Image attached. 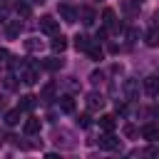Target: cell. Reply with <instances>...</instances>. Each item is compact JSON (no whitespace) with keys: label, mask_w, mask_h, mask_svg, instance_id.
<instances>
[{"label":"cell","mask_w":159,"mask_h":159,"mask_svg":"<svg viewBox=\"0 0 159 159\" xmlns=\"http://www.w3.org/2000/svg\"><path fill=\"white\" fill-rule=\"evenodd\" d=\"M20 30H22V22H20V20H12V22L5 27V35H7L10 40H15V37L20 35Z\"/></svg>","instance_id":"cell-14"},{"label":"cell","mask_w":159,"mask_h":159,"mask_svg":"<svg viewBox=\"0 0 159 159\" xmlns=\"http://www.w3.org/2000/svg\"><path fill=\"white\" fill-rule=\"evenodd\" d=\"M77 127H82V129H87V127H92V117L84 112V114H80L77 117Z\"/></svg>","instance_id":"cell-24"},{"label":"cell","mask_w":159,"mask_h":159,"mask_svg":"<svg viewBox=\"0 0 159 159\" xmlns=\"http://www.w3.org/2000/svg\"><path fill=\"white\" fill-rule=\"evenodd\" d=\"M20 80L25 82V84H35L40 77H37V65H32V67H27V65H22L20 67Z\"/></svg>","instance_id":"cell-2"},{"label":"cell","mask_w":159,"mask_h":159,"mask_svg":"<svg viewBox=\"0 0 159 159\" xmlns=\"http://www.w3.org/2000/svg\"><path fill=\"white\" fill-rule=\"evenodd\" d=\"M89 80L97 84V82H102V80H104V75H102V72H92V77H89Z\"/></svg>","instance_id":"cell-28"},{"label":"cell","mask_w":159,"mask_h":159,"mask_svg":"<svg viewBox=\"0 0 159 159\" xmlns=\"http://www.w3.org/2000/svg\"><path fill=\"white\" fill-rule=\"evenodd\" d=\"M57 99H60V102H57V104H60V112H65V114H72V112H75V99H72L70 94L57 97Z\"/></svg>","instance_id":"cell-10"},{"label":"cell","mask_w":159,"mask_h":159,"mask_svg":"<svg viewBox=\"0 0 159 159\" xmlns=\"http://www.w3.org/2000/svg\"><path fill=\"white\" fill-rule=\"evenodd\" d=\"M77 17H80L82 25H94V20H97V15H94L92 7H80L77 10Z\"/></svg>","instance_id":"cell-7"},{"label":"cell","mask_w":159,"mask_h":159,"mask_svg":"<svg viewBox=\"0 0 159 159\" xmlns=\"http://www.w3.org/2000/svg\"><path fill=\"white\" fill-rule=\"evenodd\" d=\"M104 107V97L99 94V92H89L87 94V109L89 112H97V109H102Z\"/></svg>","instance_id":"cell-5"},{"label":"cell","mask_w":159,"mask_h":159,"mask_svg":"<svg viewBox=\"0 0 159 159\" xmlns=\"http://www.w3.org/2000/svg\"><path fill=\"white\" fill-rule=\"evenodd\" d=\"M42 47H45V45H42L40 37H27V40H25V50H27V52H40Z\"/></svg>","instance_id":"cell-15"},{"label":"cell","mask_w":159,"mask_h":159,"mask_svg":"<svg viewBox=\"0 0 159 159\" xmlns=\"http://www.w3.org/2000/svg\"><path fill=\"white\" fill-rule=\"evenodd\" d=\"M104 37H107V27H102V30H99V32H97V40H99V42H102V40H104Z\"/></svg>","instance_id":"cell-30"},{"label":"cell","mask_w":159,"mask_h":159,"mask_svg":"<svg viewBox=\"0 0 159 159\" xmlns=\"http://www.w3.org/2000/svg\"><path fill=\"white\" fill-rule=\"evenodd\" d=\"M152 114H154V117H159V107H152Z\"/></svg>","instance_id":"cell-31"},{"label":"cell","mask_w":159,"mask_h":159,"mask_svg":"<svg viewBox=\"0 0 159 159\" xmlns=\"http://www.w3.org/2000/svg\"><path fill=\"white\" fill-rule=\"evenodd\" d=\"M132 2H137V5H142V2H144V0H132Z\"/></svg>","instance_id":"cell-33"},{"label":"cell","mask_w":159,"mask_h":159,"mask_svg":"<svg viewBox=\"0 0 159 159\" xmlns=\"http://www.w3.org/2000/svg\"><path fill=\"white\" fill-rule=\"evenodd\" d=\"M12 57H10V52L5 50V47H0V62H10Z\"/></svg>","instance_id":"cell-27"},{"label":"cell","mask_w":159,"mask_h":159,"mask_svg":"<svg viewBox=\"0 0 159 159\" xmlns=\"http://www.w3.org/2000/svg\"><path fill=\"white\" fill-rule=\"evenodd\" d=\"M2 104H5V99H2V94H0V109H2Z\"/></svg>","instance_id":"cell-32"},{"label":"cell","mask_w":159,"mask_h":159,"mask_svg":"<svg viewBox=\"0 0 159 159\" xmlns=\"http://www.w3.org/2000/svg\"><path fill=\"white\" fill-rule=\"evenodd\" d=\"M99 127H102L104 132H112V129L117 127V117H114V114H102V117H99Z\"/></svg>","instance_id":"cell-11"},{"label":"cell","mask_w":159,"mask_h":159,"mask_svg":"<svg viewBox=\"0 0 159 159\" xmlns=\"http://www.w3.org/2000/svg\"><path fill=\"white\" fill-rule=\"evenodd\" d=\"M144 42H147L149 47H157V45H159V30H157V27H152V30L144 35Z\"/></svg>","instance_id":"cell-20"},{"label":"cell","mask_w":159,"mask_h":159,"mask_svg":"<svg viewBox=\"0 0 159 159\" xmlns=\"http://www.w3.org/2000/svg\"><path fill=\"white\" fill-rule=\"evenodd\" d=\"M65 65V60H60V57H47V60H42L37 67H42V70H50V72H55V70H60Z\"/></svg>","instance_id":"cell-8"},{"label":"cell","mask_w":159,"mask_h":159,"mask_svg":"<svg viewBox=\"0 0 159 159\" xmlns=\"http://www.w3.org/2000/svg\"><path fill=\"white\" fill-rule=\"evenodd\" d=\"M87 55H89V57H92L94 62H99V60H104V50H102V47H99L97 42H92V45L87 47Z\"/></svg>","instance_id":"cell-16"},{"label":"cell","mask_w":159,"mask_h":159,"mask_svg":"<svg viewBox=\"0 0 159 159\" xmlns=\"http://www.w3.org/2000/svg\"><path fill=\"white\" fill-rule=\"evenodd\" d=\"M57 12H60V17H62V22H67V25H72V22H77V10H75L72 5H60V7H57Z\"/></svg>","instance_id":"cell-4"},{"label":"cell","mask_w":159,"mask_h":159,"mask_svg":"<svg viewBox=\"0 0 159 159\" xmlns=\"http://www.w3.org/2000/svg\"><path fill=\"white\" fill-rule=\"evenodd\" d=\"M97 144H99V149H119V139H117L112 132H104V134L97 139Z\"/></svg>","instance_id":"cell-3"},{"label":"cell","mask_w":159,"mask_h":159,"mask_svg":"<svg viewBox=\"0 0 159 159\" xmlns=\"http://www.w3.org/2000/svg\"><path fill=\"white\" fill-rule=\"evenodd\" d=\"M17 122H20V107H17V109H10V112L5 114V124H10V127H15Z\"/></svg>","instance_id":"cell-23"},{"label":"cell","mask_w":159,"mask_h":159,"mask_svg":"<svg viewBox=\"0 0 159 159\" xmlns=\"http://www.w3.org/2000/svg\"><path fill=\"white\" fill-rule=\"evenodd\" d=\"M40 30H42L45 35H57L60 25H57V20H55L52 15H42V17H40Z\"/></svg>","instance_id":"cell-1"},{"label":"cell","mask_w":159,"mask_h":159,"mask_svg":"<svg viewBox=\"0 0 159 159\" xmlns=\"http://www.w3.org/2000/svg\"><path fill=\"white\" fill-rule=\"evenodd\" d=\"M142 137L149 139V142H154V139L159 137V129H157L154 124H144V127H142Z\"/></svg>","instance_id":"cell-18"},{"label":"cell","mask_w":159,"mask_h":159,"mask_svg":"<svg viewBox=\"0 0 159 159\" xmlns=\"http://www.w3.org/2000/svg\"><path fill=\"white\" fill-rule=\"evenodd\" d=\"M37 104V97L35 94H25V97H20V109H32Z\"/></svg>","instance_id":"cell-21"},{"label":"cell","mask_w":159,"mask_h":159,"mask_svg":"<svg viewBox=\"0 0 159 159\" xmlns=\"http://www.w3.org/2000/svg\"><path fill=\"white\" fill-rule=\"evenodd\" d=\"M55 89H57V87H55V82H50V84H45V87H42V94H40V99H45V102H50V99L55 97Z\"/></svg>","instance_id":"cell-22"},{"label":"cell","mask_w":159,"mask_h":159,"mask_svg":"<svg viewBox=\"0 0 159 159\" xmlns=\"http://www.w3.org/2000/svg\"><path fill=\"white\" fill-rule=\"evenodd\" d=\"M32 2H40V5H42V2H45V0H32Z\"/></svg>","instance_id":"cell-34"},{"label":"cell","mask_w":159,"mask_h":159,"mask_svg":"<svg viewBox=\"0 0 159 159\" xmlns=\"http://www.w3.org/2000/svg\"><path fill=\"white\" fill-rule=\"evenodd\" d=\"M137 92H139L137 80H127V82H124V94H127V99H134V97H137Z\"/></svg>","instance_id":"cell-17"},{"label":"cell","mask_w":159,"mask_h":159,"mask_svg":"<svg viewBox=\"0 0 159 159\" xmlns=\"http://www.w3.org/2000/svg\"><path fill=\"white\" fill-rule=\"evenodd\" d=\"M50 47H52V52H65L67 50V37L65 35H52Z\"/></svg>","instance_id":"cell-9"},{"label":"cell","mask_w":159,"mask_h":159,"mask_svg":"<svg viewBox=\"0 0 159 159\" xmlns=\"http://www.w3.org/2000/svg\"><path fill=\"white\" fill-rule=\"evenodd\" d=\"M17 15H22V17H27V15H30V5H25V2H20V5H17Z\"/></svg>","instance_id":"cell-26"},{"label":"cell","mask_w":159,"mask_h":159,"mask_svg":"<svg viewBox=\"0 0 159 159\" xmlns=\"http://www.w3.org/2000/svg\"><path fill=\"white\" fill-rule=\"evenodd\" d=\"M122 132H124V137H127V139H134V137H137V127H134V124H124V129H122Z\"/></svg>","instance_id":"cell-25"},{"label":"cell","mask_w":159,"mask_h":159,"mask_svg":"<svg viewBox=\"0 0 159 159\" xmlns=\"http://www.w3.org/2000/svg\"><path fill=\"white\" fill-rule=\"evenodd\" d=\"M40 127H42V122H40L37 117L25 119V134H40Z\"/></svg>","instance_id":"cell-12"},{"label":"cell","mask_w":159,"mask_h":159,"mask_svg":"<svg viewBox=\"0 0 159 159\" xmlns=\"http://www.w3.org/2000/svg\"><path fill=\"white\" fill-rule=\"evenodd\" d=\"M5 84H7V89H15V77L7 75V77H5Z\"/></svg>","instance_id":"cell-29"},{"label":"cell","mask_w":159,"mask_h":159,"mask_svg":"<svg viewBox=\"0 0 159 159\" xmlns=\"http://www.w3.org/2000/svg\"><path fill=\"white\" fill-rule=\"evenodd\" d=\"M89 45H92V40H89L87 35H77V37H75V47H77L80 52H87Z\"/></svg>","instance_id":"cell-19"},{"label":"cell","mask_w":159,"mask_h":159,"mask_svg":"<svg viewBox=\"0 0 159 159\" xmlns=\"http://www.w3.org/2000/svg\"><path fill=\"white\" fill-rule=\"evenodd\" d=\"M144 92H147L149 97H157V94H159V77H157V75H149V77L144 80Z\"/></svg>","instance_id":"cell-6"},{"label":"cell","mask_w":159,"mask_h":159,"mask_svg":"<svg viewBox=\"0 0 159 159\" xmlns=\"http://www.w3.org/2000/svg\"><path fill=\"white\" fill-rule=\"evenodd\" d=\"M102 25H104L107 30L117 25V15H114V10H112V7H107V10L102 12Z\"/></svg>","instance_id":"cell-13"}]
</instances>
